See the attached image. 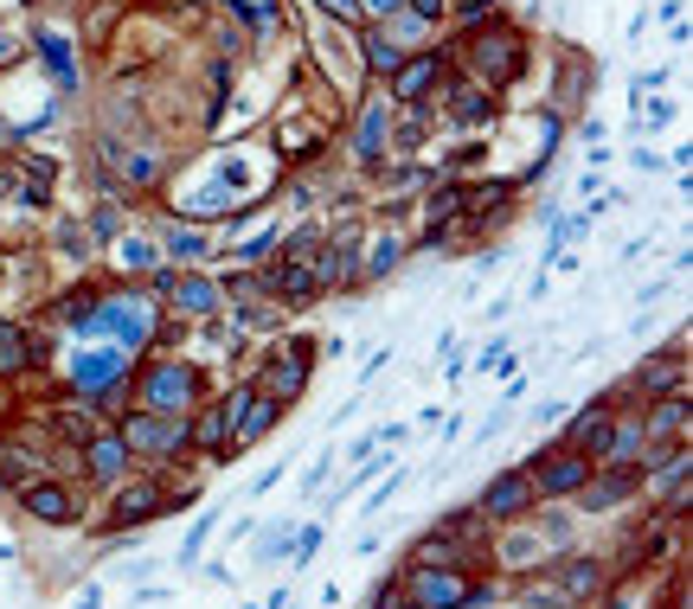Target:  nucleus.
<instances>
[{"label":"nucleus","instance_id":"obj_24","mask_svg":"<svg viewBox=\"0 0 693 609\" xmlns=\"http://www.w3.org/2000/svg\"><path fill=\"white\" fill-rule=\"evenodd\" d=\"M33 52L46 59V71H52V84H59V90H71V84H77V65H71V39L59 33V26H39V33H33Z\"/></svg>","mask_w":693,"mask_h":609},{"label":"nucleus","instance_id":"obj_29","mask_svg":"<svg viewBox=\"0 0 693 609\" xmlns=\"http://www.w3.org/2000/svg\"><path fill=\"white\" fill-rule=\"evenodd\" d=\"M103 423H110V417H103L97 405H65L52 430H65V436H77V443H84V436H90V430H103Z\"/></svg>","mask_w":693,"mask_h":609},{"label":"nucleus","instance_id":"obj_37","mask_svg":"<svg viewBox=\"0 0 693 609\" xmlns=\"http://www.w3.org/2000/svg\"><path fill=\"white\" fill-rule=\"evenodd\" d=\"M405 0H360V20H386V13H399Z\"/></svg>","mask_w":693,"mask_h":609},{"label":"nucleus","instance_id":"obj_22","mask_svg":"<svg viewBox=\"0 0 693 609\" xmlns=\"http://www.w3.org/2000/svg\"><path fill=\"white\" fill-rule=\"evenodd\" d=\"M591 77H597V71H591V59H584V52H565V59H558V77H553L558 110H578V103L591 97Z\"/></svg>","mask_w":693,"mask_h":609},{"label":"nucleus","instance_id":"obj_38","mask_svg":"<svg viewBox=\"0 0 693 609\" xmlns=\"http://www.w3.org/2000/svg\"><path fill=\"white\" fill-rule=\"evenodd\" d=\"M635 167H642V174H662V167H668V161H662V154H655V148H635Z\"/></svg>","mask_w":693,"mask_h":609},{"label":"nucleus","instance_id":"obj_25","mask_svg":"<svg viewBox=\"0 0 693 609\" xmlns=\"http://www.w3.org/2000/svg\"><path fill=\"white\" fill-rule=\"evenodd\" d=\"M116 161H123V174H116V180H123V187H136V193H148V187H161V180H167V154H161V148H129V154H116Z\"/></svg>","mask_w":693,"mask_h":609},{"label":"nucleus","instance_id":"obj_1","mask_svg":"<svg viewBox=\"0 0 693 609\" xmlns=\"http://www.w3.org/2000/svg\"><path fill=\"white\" fill-rule=\"evenodd\" d=\"M450 59L463 77H476L488 90H507L514 77H527V33L501 13V20H488L476 33H463V39H450Z\"/></svg>","mask_w":693,"mask_h":609},{"label":"nucleus","instance_id":"obj_36","mask_svg":"<svg viewBox=\"0 0 693 609\" xmlns=\"http://www.w3.org/2000/svg\"><path fill=\"white\" fill-rule=\"evenodd\" d=\"M417 20H430V26H443V13H450V0H405Z\"/></svg>","mask_w":693,"mask_h":609},{"label":"nucleus","instance_id":"obj_42","mask_svg":"<svg viewBox=\"0 0 693 609\" xmlns=\"http://www.w3.org/2000/svg\"><path fill=\"white\" fill-rule=\"evenodd\" d=\"M0 276H7V251H0Z\"/></svg>","mask_w":693,"mask_h":609},{"label":"nucleus","instance_id":"obj_17","mask_svg":"<svg viewBox=\"0 0 693 609\" xmlns=\"http://www.w3.org/2000/svg\"><path fill=\"white\" fill-rule=\"evenodd\" d=\"M123 379H129V346H116V340L71 359V385H77L84 398H97V392H110V385H123Z\"/></svg>","mask_w":693,"mask_h":609},{"label":"nucleus","instance_id":"obj_9","mask_svg":"<svg viewBox=\"0 0 693 609\" xmlns=\"http://www.w3.org/2000/svg\"><path fill=\"white\" fill-rule=\"evenodd\" d=\"M443 84H450V46H417V52H405L399 71L386 77V97L405 110V103H430Z\"/></svg>","mask_w":693,"mask_h":609},{"label":"nucleus","instance_id":"obj_4","mask_svg":"<svg viewBox=\"0 0 693 609\" xmlns=\"http://www.w3.org/2000/svg\"><path fill=\"white\" fill-rule=\"evenodd\" d=\"M148 295L174 321H193V328L218 321V308H225V295H218V282L206 270H148Z\"/></svg>","mask_w":693,"mask_h":609},{"label":"nucleus","instance_id":"obj_34","mask_svg":"<svg viewBox=\"0 0 693 609\" xmlns=\"http://www.w3.org/2000/svg\"><path fill=\"white\" fill-rule=\"evenodd\" d=\"M277 251V231H257V238H244L238 251H231V264H257V257H270Z\"/></svg>","mask_w":693,"mask_h":609},{"label":"nucleus","instance_id":"obj_23","mask_svg":"<svg viewBox=\"0 0 693 609\" xmlns=\"http://www.w3.org/2000/svg\"><path fill=\"white\" fill-rule=\"evenodd\" d=\"M373 26H379V33H386V39H392L399 52H417V46H437V26H430V20H417L412 7H399V13H386V20H373Z\"/></svg>","mask_w":693,"mask_h":609},{"label":"nucleus","instance_id":"obj_30","mask_svg":"<svg viewBox=\"0 0 693 609\" xmlns=\"http://www.w3.org/2000/svg\"><path fill=\"white\" fill-rule=\"evenodd\" d=\"M84 231H90L97 244H110V238L123 231V205H90V212H84Z\"/></svg>","mask_w":693,"mask_h":609},{"label":"nucleus","instance_id":"obj_20","mask_svg":"<svg viewBox=\"0 0 693 609\" xmlns=\"http://www.w3.org/2000/svg\"><path fill=\"white\" fill-rule=\"evenodd\" d=\"M39 366V340H33V328L26 321H0V379H26Z\"/></svg>","mask_w":693,"mask_h":609},{"label":"nucleus","instance_id":"obj_3","mask_svg":"<svg viewBox=\"0 0 693 609\" xmlns=\"http://www.w3.org/2000/svg\"><path fill=\"white\" fill-rule=\"evenodd\" d=\"M399 591L424 609H476L488 597V584H476L469 564H405Z\"/></svg>","mask_w":693,"mask_h":609},{"label":"nucleus","instance_id":"obj_35","mask_svg":"<svg viewBox=\"0 0 693 609\" xmlns=\"http://www.w3.org/2000/svg\"><path fill=\"white\" fill-rule=\"evenodd\" d=\"M212 540V513L206 520H193V533H187V545H180V558H187V564H193V558H200V545Z\"/></svg>","mask_w":693,"mask_h":609},{"label":"nucleus","instance_id":"obj_12","mask_svg":"<svg viewBox=\"0 0 693 609\" xmlns=\"http://www.w3.org/2000/svg\"><path fill=\"white\" fill-rule=\"evenodd\" d=\"M533 507H540V494H533V474L527 469H501L482 494H476V513H482L488 526H520Z\"/></svg>","mask_w":693,"mask_h":609},{"label":"nucleus","instance_id":"obj_27","mask_svg":"<svg viewBox=\"0 0 693 609\" xmlns=\"http://www.w3.org/2000/svg\"><path fill=\"white\" fill-rule=\"evenodd\" d=\"M161 251H167L174 264H206L212 238H206V231H193V225H167V231H161Z\"/></svg>","mask_w":693,"mask_h":609},{"label":"nucleus","instance_id":"obj_10","mask_svg":"<svg viewBox=\"0 0 693 609\" xmlns=\"http://www.w3.org/2000/svg\"><path fill=\"white\" fill-rule=\"evenodd\" d=\"M597 469L584 449H571V443H546L533 462H527V474H533V494L540 500H571L578 487H584V474Z\"/></svg>","mask_w":693,"mask_h":609},{"label":"nucleus","instance_id":"obj_2","mask_svg":"<svg viewBox=\"0 0 693 609\" xmlns=\"http://www.w3.org/2000/svg\"><path fill=\"white\" fill-rule=\"evenodd\" d=\"M129 392L141 410H193L206 392V372L193 359H148V366H129Z\"/></svg>","mask_w":693,"mask_h":609},{"label":"nucleus","instance_id":"obj_19","mask_svg":"<svg viewBox=\"0 0 693 609\" xmlns=\"http://www.w3.org/2000/svg\"><path fill=\"white\" fill-rule=\"evenodd\" d=\"M405 251H412L405 231H379L366 251H353V282H360V289H366V282H386V276L405 264Z\"/></svg>","mask_w":693,"mask_h":609},{"label":"nucleus","instance_id":"obj_39","mask_svg":"<svg viewBox=\"0 0 693 609\" xmlns=\"http://www.w3.org/2000/svg\"><path fill=\"white\" fill-rule=\"evenodd\" d=\"M13 59H20V39H13V33H0V71L13 65Z\"/></svg>","mask_w":693,"mask_h":609},{"label":"nucleus","instance_id":"obj_16","mask_svg":"<svg viewBox=\"0 0 693 609\" xmlns=\"http://www.w3.org/2000/svg\"><path fill=\"white\" fill-rule=\"evenodd\" d=\"M688 430H693L688 392H662V398H648V405H642V443H648V449L688 443Z\"/></svg>","mask_w":693,"mask_h":609},{"label":"nucleus","instance_id":"obj_14","mask_svg":"<svg viewBox=\"0 0 693 609\" xmlns=\"http://www.w3.org/2000/svg\"><path fill=\"white\" fill-rule=\"evenodd\" d=\"M617 405L623 398H591V405L578 410V417H565V430H558V443H571V449H584L591 462H604V449H610V430H617Z\"/></svg>","mask_w":693,"mask_h":609},{"label":"nucleus","instance_id":"obj_15","mask_svg":"<svg viewBox=\"0 0 693 609\" xmlns=\"http://www.w3.org/2000/svg\"><path fill=\"white\" fill-rule=\"evenodd\" d=\"M129 469H136V456H129V443H123L116 423H103V430H90V436L77 443V474H90V481H123Z\"/></svg>","mask_w":693,"mask_h":609},{"label":"nucleus","instance_id":"obj_18","mask_svg":"<svg viewBox=\"0 0 693 609\" xmlns=\"http://www.w3.org/2000/svg\"><path fill=\"white\" fill-rule=\"evenodd\" d=\"M20 507H26V520H39V526H77V494H71V481H59V474L20 487Z\"/></svg>","mask_w":693,"mask_h":609},{"label":"nucleus","instance_id":"obj_5","mask_svg":"<svg viewBox=\"0 0 693 609\" xmlns=\"http://www.w3.org/2000/svg\"><path fill=\"white\" fill-rule=\"evenodd\" d=\"M116 430H123L129 456H148L154 469L187 456V410H141L136 405V410H123V417H116Z\"/></svg>","mask_w":693,"mask_h":609},{"label":"nucleus","instance_id":"obj_21","mask_svg":"<svg viewBox=\"0 0 693 609\" xmlns=\"http://www.w3.org/2000/svg\"><path fill=\"white\" fill-rule=\"evenodd\" d=\"M277 148H282V161H315V154L328 148V129L308 123V116H295V110H282L277 116Z\"/></svg>","mask_w":693,"mask_h":609},{"label":"nucleus","instance_id":"obj_6","mask_svg":"<svg viewBox=\"0 0 693 609\" xmlns=\"http://www.w3.org/2000/svg\"><path fill=\"white\" fill-rule=\"evenodd\" d=\"M116 494H110V507H103V533H116V540H129L141 526H154L161 513H167V487H161V469L148 474H123V481H110Z\"/></svg>","mask_w":693,"mask_h":609},{"label":"nucleus","instance_id":"obj_11","mask_svg":"<svg viewBox=\"0 0 693 609\" xmlns=\"http://www.w3.org/2000/svg\"><path fill=\"white\" fill-rule=\"evenodd\" d=\"M662 392H688V340H675V346L648 353V359L629 372V385L617 392V398H629V405H648V398H662Z\"/></svg>","mask_w":693,"mask_h":609},{"label":"nucleus","instance_id":"obj_40","mask_svg":"<svg viewBox=\"0 0 693 609\" xmlns=\"http://www.w3.org/2000/svg\"><path fill=\"white\" fill-rule=\"evenodd\" d=\"M386 609H424V604H412V597H405V591H399V597H392V604Z\"/></svg>","mask_w":693,"mask_h":609},{"label":"nucleus","instance_id":"obj_8","mask_svg":"<svg viewBox=\"0 0 693 609\" xmlns=\"http://www.w3.org/2000/svg\"><path fill=\"white\" fill-rule=\"evenodd\" d=\"M642 494H655L662 513H688V481H693V456L688 443H668V449H642Z\"/></svg>","mask_w":693,"mask_h":609},{"label":"nucleus","instance_id":"obj_13","mask_svg":"<svg viewBox=\"0 0 693 609\" xmlns=\"http://www.w3.org/2000/svg\"><path fill=\"white\" fill-rule=\"evenodd\" d=\"M386 148H392V97L366 90L360 110H353V167H379Z\"/></svg>","mask_w":693,"mask_h":609},{"label":"nucleus","instance_id":"obj_33","mask_svg":"<svg viewBox=\"0 0 693 609\" xmlns=\"http://www.w3.org/2000/svg\"><path fill=\"white\" fill-rule=\"evenodd\" d=\"M20 167H26L39 187H52V180H59V161H52V154H39V148H26V154H20Z\"/></svg>","mask_w":693,"mask_h":609},{"label":"nucleus","instance_id":"obj_31","mask_svg":"<svg viewBox=\"0 0 693 609\" xmlns=\"http://www.w3.org/2000/svg\"><path fill=\"white\" fill-rule=\"evenodd\" d=\"M308 7H315L322 20H335V26H346V33H353V26H366V20H360V0H308Z\"/></svg>","mask_w":693,"mask_h":609},{"label":"nucleus","instance_id":"obj_32","mask_svg":"<svg viewBox=\"0 0 693 609\" xmlns=\"http://www.w3.org/2000/svg\"><path fill=\"white\" fill-rule=\"evenodd\" d=\"M675 116H681V103H668V97H662V103H642V136H655V129H668Z\"/></svg>","mask_w":693,"mask_h":609},{"label":"nucleus","instance_id":"obj_7","mask_svg":"<svg viewBox=\"0 0 693 609\" xmlns=\"http://www.w3.org/2000/svg\"><path fill=\"white\" fill-rule=\"evenodd\" d=\"M308 359H315V340H282L264 366H251V392H264L270 405H295L308 392Z\"/></svg>","mask_w":693,"mask_h":609},{"label":"nucleus","instance_id":"obj_28","mask_svg":"<svg viewBox=\"0 0 693 609\" xmlns=\"http://www.w3.org/2000/svg\"><path fill=\"white\" fill-rule=\"evenodd\" d=\"M488 20H501V0H450V13H443V26H450V39H463V33H476Z\"/></svg>","mask_w":693,"mask_h":609},{"label":"nucleus","instance_id":"obj_26","mask_svg":"<svg viewBox=\"0 0 693 609\" xmlns=\"http://www.w3.org/2000/svg\"><path fill=\"white\" fill-rule=\"evenodd\" d=\"M0 200L26 205V212H46V200H52V187H39L20 161H0Z\"/></svg>","mask_w":693,"mask_h":609},{"label":"nucleus","instance_id":"obj_41","mask_svg":"<svg viewBox=\"0 0 693 609\" xmlns=\"http://www.w3.org/2000/svg\"><path fill=\"white\" fill-rule=\"evenodd\" d=\"M0 385H7V379H0ZM0 417H7V392H0Z\"/></svg>","mask_w":693,"mask_h":609}]
</instances>
